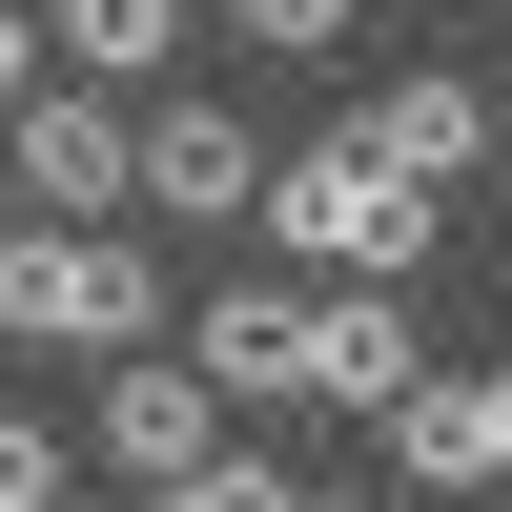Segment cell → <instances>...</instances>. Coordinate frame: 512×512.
<instances>
[{
  "mask_svg": "<svg viewBox=\"0 0 512 512\" xmlns=\"http://www.w3.org/2000/svg\"><path fill=\"white\" fill-rule=\"evenodd\" d=\"M0 349L144 369V349H164V246H144V226H21V267H0Z\"/></svg>",
  "mask_w": 512,
  "mask_h": 512,
  "instance_id": "1",
  "label": "cell"
},
{
  "mask_svg": "<svg viewBox=\"0 0 512 512\" xmlns=\"http://www.w3.org/2000/svg\"><path fill=\"white\" fill-rule=\"evenodd\" d=\"M41 41H62V82H164L185 62V0H41Z\"/></svg>",
  "mask_w": 512,
  "mask_h": 512,
  "instance_id": "10",
  "label": "cell"
},
{
  "mask_svg": "<svg viewBox=\"0 0 512 512\" xmlns=\"http://www.w3.org/2000/svg\"><path fill=\"white\" fill-rule=\"evenodd\" d=\"M308 512H390V492H308Z\"/></svg>",
  "mask_w": 512,
  "mask_h": 512,
  "instance_id": "16",
  "label": "cell"
},
{
  "mask_svg": "<svg viewBox=\"0 0 512 512\" xmlns=\"http://www.w3.org/2000/svg\"><path fill=\"white\" fill-rule=\"evenodd\" d=\"M246 41H267V62H328V41H349V0H226Z\"/></svg>",
  "mask_w": 512,
  "mask_h": 512,
  "instance_id": "12",
  "label": "cell"
},
{
  "mask_svg": "<svg viewBox=\"0 0 512 512\" xmlns=\"http://www.w3.org/2000/svg\"><path fill=\"white\" fill-rule=\"evenodd\" d=\"M410 390H431V369H410V287H328V328H308V410H369V431H390Z\"/></svg>",
  "mask_w": 512,
  "mask_h": 512,
  "instance_id": "7",
  "label": "cell"
},
{
  "mask_svg": "<svg viewBox=\"0 0 512 512\" xmlns=\"http://www.w3.org/2000/svg\"><path fill=\"white\" fill-rule=\"evenodd\" d=\"M246 205H267V144H246V103L164 82V103H144V226H246Z\"/></svg>",
  "mask_w": 512,
  "mask_h": 512,
  "instance_id": "5",
  "label": "cell"
},
{
  "mask_svg": "<svg viewBox=\"0 0 512 512\" xmlns=\"http://www.w3.org/2000/svg\"><path fill=\"white\" fill-rule=\"evenodd\" d=\"M144 512H308V492H287V472H246V451H226V472H185V492H144Z\"/></svg>",
  "mask_w": 512,
  "mask_h": 512,
  "instance_id": "13",
  "label": "cell"
},
{
  "mask_svg": "<svg viewBox=\"0 0 512 512\" xmlns=\"http://www.w3.org/2000/svg\"><path fill=\"white\" fill-rule=\"evenodd\" d=\"M267 246H308V267H349V287H410L431 267V185H390L369 144H287L267 164Z\"/></svg>",
  "mask_w": 512,
  "mask_h": 512,
  "instance_id": "2",
  "label": "cell"
},
{
  "mask_svg": "<svg viewBox=\"0 0 512 512\" xmlns=\"http://www.w3.org/2000/svg\"><path fill=\"white\" fill-rule=\"evenodd\" d=\"M308 328H328V308H287V287H205V308H185V369L267 410V390H308Z\"/></svg>",
  "mask_w": 512,
  "mask_h": 512,
  "instance_id": "9",
  "label": "cell"
},
{
  "mask_svg": "<svg viewBox=\"0 0 512 512\" xmlns=\"http://www.w3.org/2000/svg\"><path fill=\"white\" fill-rule=\"evenodd\" d=\"M62 472H82V451L41 431V410H0V512H62Z\"/></svg>",
  "mask_w": 512,
  "mask_h": 512,
  "instance_id": "11",
  "label": "cell"
},
{
  "mask_svg": "<svg viewBox=\"0 0 512 512\" xmlns=\"http://www.w3.org/2000/svg\"><path fill=\"white\" fill-rule=\"evenodd\" d=\"M349 144L390 164V185H431V205H451V185L512 144V103H492V82H451V62H410V82H369V123H349Z\"/></svg>",
  "mask_w": 512,
  "mask_h": 512,
  "instance_id": "6",
  "label": "cell"
},
{
  "mask_svg": "<svg viewBox=\"0 0 512 512\" xmlns=\"http://www.w3.org/2000/svg\"><path fill=\"white\" fill-rule=\"evenodd\" d=\"M390 451H410V492H512V369L410 390V410H390Z\"/></svg>",
  "mask_w": 512,
  "mask_h": 512,
  "instance_id": "8",
  "label": "cell"
},
{
  "mask_svg": "<svg viewBox=\"0 0 512 512\" xmlns=\"http://www.w3.org/2000/svg\"><path fill=\"white\" fill-rule=\"evenodd\" d=\"M82 451H103L123 492H185V472H226V390H205L185 349H144V369L82 390Z\"/></svg>",
  "mask_w": 512,
  "mask_h": 512,
  "instance_id": "4",
  "label": "cell"
},
{
  "mask_svg": "<svg viewBox=\"0 0 512 512\" xmlns=\"http://www.w3.org/2000/svg\"><path fill=\"white\" fill-rule=\"evenodd\" d=\"M41 82H62V41H41V0H0V123H21Z\"/></svg>",
  "mask_w": 512,
  "mask_h": 512,
  "instance_id": "14",
  "label": "cell"
},
{
  "mask_svg": "<svg viewBox=\"0 0 512 512\" xmlns=\"http://www.w3.org/2000/svg\"><path fill=\"white\" fill-rule=\"evenodd\" d=\"M21 226H41V205H21V185H0V267H21Z\"/></svg>",
  "mask_w": 512,
  "mask_h": 512,
  "instance_id": "15",
  "label": "cell"
},
{
  "mask_svg": "<svg viewBox=\"0 0 512 512\" xmlns=\"http://www.w3.org/2000/svg\"><path fill=\"white\" fill-rule=\"evenodd\" d=\"M0 185H21L41 226H123V205H144V103H123V82H41V103L0 123Z\"/></svg>",
  "mask_w": 512,
  "mask_h": 512,
  "instance_id": "3",
  "label": "cell"
}]
</instances>
